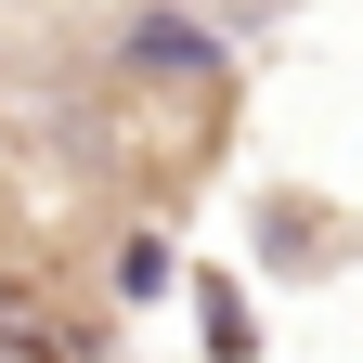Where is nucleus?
I'll return each mask as SVG.
<instances>
[{
  "label": "nucleus",
  "mask_w": 363,
  "mask_h": 363,
  "mask_svg": "<svg viewBox=\"0 0 363 363\" xmlns=\"http://www.w3.org/2000/svg\"><path fill=\"white\" fill-rule=\"evenodd\" d=\"M0 363H65V350L52 337H0Z\"/></svg>",
  "instance_id": "f257e3e1"
}]
</instances>
